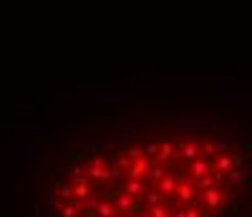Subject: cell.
Masks as SVG:
<instances>
[{"instance_id": "cell-1", "label": "cell", "mask_w": 252, "mask_h": 217, "mask_svg": "<svg viewBox=\"0 0 252 217\" xmlns=\"http://www.w3.org/2000/svg\"><path fill=\"white\" fill-rule=\"evenodd\" d=\"M245 157L197 129L157 126L73 146L38 177L33 217H235Z\"/></svg>"}]
</instances>
